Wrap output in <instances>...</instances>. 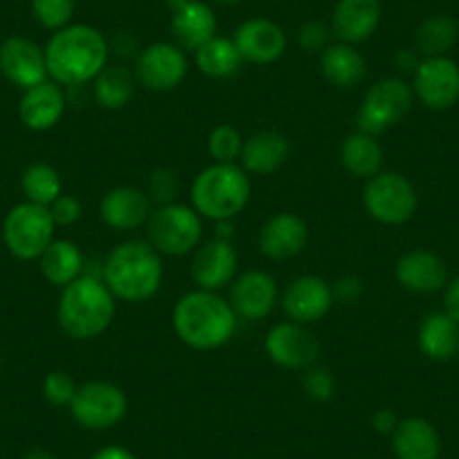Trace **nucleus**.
Wrapping results in <instances>:
<instances>
[{
	"label": "nucleus",
	"mask_w": 459,
	"mask_h": 459,
	"mask_svg": "<svg viewBox=\"0 0 459 459\" xmlns=\"http://www.w3.org/2000/svg\"><path fill=\"white\" fill-rule=\"evenodd\" d=\"M43 50L48 74L64 88L92 83L110 59L108 39L88 23H70L59 32H52Z\"/></svg>",
	"instance_id": "1"
},
{
	"label": "nucleus",
	"mask_w": 459,
	"mask_h": 459,
	"mask_svg": "<svg viewBox=\"0 0 459 459\" xmlns=\"http://www.w3.org/2000/svg\"><path fill=\"white\" fill-rule=\"evenodd\" d=\"M239 317L223 295L194 289L176 302L171 326L183 344L196 351H214L235 335Z\"/></svg>",
	"instance_id": "2"
},
{
	"label": "nucleus",
	"mask_w": 459,
	"mask_h": 459,
	"mask_svg": "<svg viewBox=\"0 0 459 459\" xmlns=\"http://www.w3.org/2000/svg\"><path fill=\"white\" fill-rule=\"evenodd\" d=\"M162 255L147 239H126L113 246L101 266V281L117 302L143 304L160 290Z\"/></svg>",
	"instance_id": "3"
},
{
	"label": "nucleus",
	"mask_w": 459,
	"mask_h": 459,
	"mask_svg": "<svg viewBox=\"0 0 459 459\" xmlns=\"http://www.w3.org/2000/svg\"><path fill=\"white\" fill-rule=\"evenodd\" d=\"M117 313V299L101 277L82 275L61 289L56 320L70 340L88 342L108 331Z\"/></svg>",
	"instance_id": "4"
},
{
	"label": "nucleus",
	"mask_w": 459,
	"mask_h": 459,
	"mask_svg": "<svg viewBox=\"0 0 459 459\" xmlns=\"http://www.w3.org/2000/svg\"><path fill=\"white\" fill-rule=\"evenodd\" d=\"M250 196H253V183L239 162L232 165L212 162L194 178L189 189V205L203 219L223 223L239 216L248 207Z\"/></svg>",
	"instance_id": "5"
},
{
	"label": "nucleus",
	"mask_w": 459,
	"mask_h": 459,
	"mask_svg": "<svg viewBox=\"0 0 459 459\" xmlns=\"http://www.w3.org/2000/svg\"><path fill=\"white\" fill-rule=\"evenodd\" d=\"M144 228L147 241L162 257H185L203 244V216L187 203L156 205Z\"/></svg>",
	"instance_id": "6"
},
{
	"label": "nucleus",
	"mask_w": 459,
	"mask_h": 459,
	"mask_svg": "<svg viewBox=\"0 0 459 459\" xmlns=\"http://www.w3.org/2000/svg\"><path fill=\"white\" fill-rule=\"evenodd\" d=\"M56 225L48 207L23 201L7 212L3 221V241L12 257L34 262L56 239Z\"/></svg>",
	"instance_id": "7"
},
{
	"label": "nucleus",
	"mask_w": 459,
	"mask_h": 459,
	"mask_svg": "<svg viewBox=\"0 0 459 459\" xmlns=\"http://www.w3.org/2000/svg\"><path fill=\"white\" fill-rule=\"evenodd\" d=\"M363 205L377 223L399 228L417 214L419 194L399 171H381L365 183Z\"/></svg>",
	"instance_id": "8"
},
{
	"label": "nucleus",
	"mask_w": 459,
	"mask_h": 459,
	"mask_svg": "<svg viewBox=\"0 0 459 459\" xmlns=\"http://www.w3.org/2000/svg\"><path fill=\"white\" fill-rule=\"evenodd\" d=\"M414 104V92L405 79L383 77L368 88L356 113V131L378 135L403 122Z\"/></svg>",
	"instance_id": "9"
},
{
	"label": "nucleus",
	"mask_w": 459,
	"mask_h": 459,
	"mask_svg": "<svg viewBox=\"0 0 459 459\" xmlns=\"http://www.w3.org/2000/svg\"><path fill=\"white\" fill-rule=\"evenodd\" d=\"M68 408L77 426L101 432L125 421L129 412V399H126V392L115 383L88 381L77 387Z\"/></svg>",
	"instance_id": "10"
},
{
	"label": "nucleus",
	"mask_w": 459,
	"mask_h": 459,
	"mask_svg": "<svg viewBox=\"0 0 459 459\" xmlns=\"http://www.w3.org/2000/svg\"><path fill=\"white\" fill-rule=\"evenodd\" d=\"M189 70L187 52L174 41H156L138 52L134 74L138 86L152 92H171L185 82Z\"/></svg>",
	"instance_id": "11"
},
{
	"label": "nucleus",
	"mask_w": 459,
	"mask_h": 459,
	"mask_svg": "<svg viewBox=\"0 0 459 459\" xmlns=\"http://www.w3.org/2000/svg\"><path fill=\"white\" fill-rule=\"evenodd\" d=\"M412 92L428 110L444 113L459 104V64L450 56H428L412 73Z\"/></svg>",
	"instance_id": "12"
},
{
	"label": "nucleus",
	"mask_w": 459,
	"mask_h": 459,
	"mask_svg": "<svg viewBox=\"0 0 459 459\" xmlns=\"http://www.w3.org/2000/svg\"><path fill=\"white\" fill-rule=\"evenodd\" d=\"M264 351L277 368L304 372L317 363L320 342L307 325L284 320L268 329L266 338H264Z\"/></svg>",
	"instance_id": "13"
},
{
	"label": "nucleus",
	"mask_w": 459,
	"mask_h": 459,
	"mask_svg": "<svg viewBox=\"0 0 459 459\" xmlns=\"http://www.w3.org/2000/svg\"><path fill=\"white\" fill-rule=\"evenodd\" d=\"M237 271H239V255H237L235 244L216 235L214 239L203 241L194 250L192 266H189V275L196 289L214 290V293L232 284Z\"/></svg>",
	"instance_id": "14"
},
{
	"label": "nucleus",
	"mask_w": 459,
	"mask_h": 459,
	"mask_svg": "<svg viewBox=\"0 0 459 459\" xmlns=\"http://www.w3.org/2000/svg\"><path fill=\"white\" fill-rule=\"evenodd\" d=\"M286 317L299 325H316L329 316L335 302L333 286L317 275H299L284 289L280 298Z\"/></svg>",
	"instance_id": "15"
},
{
	"label": "nucleus",
	"mask_w": 459,
	"mask_h": 459,
	"mask_svg": "<svg viewBox=\"0 0 459 459\" xmlns=\"http://www.w3.org/2000/svg\"><path fill=\"white\" fill-rule=\"evenodd\" d=\"M0 74L21 91L48 82L46 50L28 37H10L0 43Z\"/></svg>",
	"instance_id": "16"
},
{
	"label": "nucleus",
	"mask_w": 459,
	"mask_h": 459,
	"mask_svg": "<svg viewBox=\"0 0 459 459\" xmlns=\"http://www.w3.org/2000/svg\"><path fill=\"white\" fill-rule=\"evenodd\" d=\"M230 307L235 308L239 320L259 322L268 317L280 302L277 280L266 271H248L235 277L230 284Z\"/></svg>",
	"instance_id": "17"
},
{
	"label": "nucleus",
	"mask_w": 459,
	"mask_h": 459,
	"mask_svg": "<svg viewBox=\"0 0 459 459\" xmlns=\"http://www.w3.org/2000/svg\"><path fill=\"white\" fill-rule=\"evenodd\" d=\"M308 244V225L295 212H277L259 228L257 246L264 257L284 262L304 253Z\"/></svg>",
	"instance_id": "18"
},
{
	"label": "nucleus",
	"mask_w": 459,
	"mask_h": 459,
	"mask_svg": "<svg viewBox=\"0 0 459 459\" xmlns=\"http://www.w3.org/2000/svg\"><path fill=\"white\" fill-rule=\"evenodd\" d=\"M237 50L241 52L246 64L255 65H271L284 56L286 46H289V37H286L284 28L271 19H248L235 30Z\"/></svg>",
	"instance_id": "19"
},
{
	"label": "nucleus",
	"mask_w": 459,
	"mask_h": 459,
	"mask_svg": "<svg viewBox=\"0 0 459 459\" xmlns=\"http://www.w3.org/2000/svg\"><path fill=\"white\" fill-rule=\"evenodd\" d=\"M167 7L171 37L185 52H196L216 37V14L205 0H167Z\"/></svg>",
	"instance_id": "20"
},
{
	"label": "nucleus",
	"mask_w": 459,
	"mask_h": 459,
	"mask_svg": "<svg viewBox=\"0 0 459 459\" xmlns=\"http://www.w3.org/2000/svg\"><path fill=\"white\" fill-rule=\"evenodd\" d=\"M152 198L135 185H117L100 201V219L115 232H134L147 225L153 212Z\"/></svg>",
	"instance_id": "21"
},
{
	"label": "nucleus",
	"mask_w": 459,
	"mask_h": 459,
	"mask_svg": "<svg viewBox=\"0 0 459 459\" xmlns=\"http://www.w3.org/2000/svg\"><path fill=\"white\" fill-rule=\"evenodd\" d=\"M394 277L401 289L414 295L439 293L450 280L444 259L426 248H412L401 255L394 266Z\"/></svg>",
	"instance_id": "22"
},
{
	"label": "nucleus",
	"mask_w": 459,
	"mask_h": 459,
	"mask_svg": "<svg viewBox=\"0 0 459 459\" xmlns=\"http://www.w3.org/2000/svg\"><path fill=\"white\" fill-rule=\"evenodd\" d=\"M381 19V0H338L329 25L338 41L360 46L377 34Z\"/></svg>",
	"instance_id": "23"
},
{
	"label": "nucleus",
	"mask_w": 459,
	"mask_h": 459,
	"mask_svg": "<svg viewBox=\"0 0 459 459\" xmlns=\"http://www.w3.org/2000/svg\"><path fill=\"white\" fill-rule=\"evenodd\" d=\"M65 108H68V100H65L64 86L48 79L39 86L23 91L19 101V117L25 129L43 134V131L55 129L64 120Z\"/></svg>",
	"instance_id": "24"
},
{
	"label": "nucleus",
	"mask_w": 459,
	"mask_h": 459,
	"mask_svg": "<svg viewBox=\"0 0 459 459\" xmlns=\"http://www.w3.org/2000/svg\"><path fill=\"white\" fill-rule=\"evenodd\" d=\"M290 143L284 134L273 129L257 131L244 143L239 165L246 174L271 176L289 162Z\"/></svg>",
	"instance_id": "25"
},
{
	"label": "nucleus",
	"mask_w": 459,
	"mask_h": 459,
	"mask_svg": "<svg viewBox=\"0 0 459 459\" xmlns=\"http://www.w3.org/2000/svg\"><path fill=\"white\" fill-rule=\"evenodd\" d=\"M396 459H439L441 435L432 421L423 417L401 419L392 435Z\"/></svg>",
	"instance_id": "26"
},
{
	"label": "nucleus",
	"mask_w": 459,
	"mask_h": 459,
	"mask_svg": "<svg viewBox=\"0 0 459 459\" xmlns=\"http://www.w3.org/2000/svg\"><path fill=\"white\" fill-rule=\"evenodd\" d=\"M417 344L428 360L448 363L459 356V325L444 308L428 313L419 325Z\"/></svg>",
	"instance_id": "27"
},
{
	"label": "nucleus",
	"mask_w": 459,
	"mask_h": 459,
	"mask_svg": "<svg viewBox=\"0 0 459 459\" xmlns=\"http://www.w3.org/2000/svg\"><path fill=\"white\" fill-rule=\"evenodd\" d=\"M320 73L331 86L335 88H354L356 83L363 82L368 73V64L360 50L350 43H331L320 55Z\"/></svg>",
	"instance_id": "28"
},
{
	"label": "nucleus",
	"mask_w": 459,
	"mask_h": 459,
	"mask_svg": "<svg viewBox=\"0 0 459 459\" xmlns=\"http://www.w3.org/2000/svg\"><path fill=\"white\" fill-rule=\"evenodd\" d=\"M83 266H86V259H83L82 248L70 239H55L39 257V271L43 280L56 289H64L79 280L83 275Z\"/></svg>",
	"instance_id": "29"
},
{
	"label": "nucleus",
	"mask_w": 459,
	"mask_h": 459,
	"mask_svg": "<svg viewBox=\"0 0 459 459\" xmlns=\"http://www.w3.org/2000/svg\"><path fill=\"white\" fill-rule=\"evenodd\" d=\"M340 162L354 178L369 180L383 171V147L377 135L354 131L340 144Z\"/></svg>",
	"instance_id": "30"
},
{
	"label": "nucleus",
	"mask_w": 459,
	"mask_h": 459,
	"mask_svg": "<svg viewBox=\"0 0 459 459\" xmlns=\"http://www.w3.org/2000/svg\"><path fill=\"white\" fill-rule=\"evenodd\" d=\"M135 74L126 65H106L95 79H92V97L95 104L104 110H122L131 104L135 95Z\"/></svg>",
	"instance_id": "31"
},
{
	"label": "nucleus",
	"mask_w": 459,
	"mask_h": 459,
	"mask_svg": "<svg viewBox=\"0 0 459 459\" xmlns=\"http://www.w3.org/2000/svg\"><path fill=\"white\" fill-rule=\"evenodd\" d=\"M459 41L457 19L448 14H432L414 30L412 48L421 59L428 56H448V52Z\"/></svg>",
	"instance_id": "32"
},
{
	"label": "nucleus",
	"mask_w": 459,
	"mask_h": 459,
	"mask_svg": "<svg viewBox=\"0 0 459 459\" xmlns=\"http://www.w3.org/2000/svg\"><path fill=\"white\" fill-rule=\"evenodd\" d=\"M194 61H196L198 73L210 79L235 77L241 65L246 64L241 52L237 50L235 41L228 37H219V34L194 52Z\"/></svg>",
	"instance_id": "33"
},
{
	"label": "nucleus",
	"mask_w": 459,
	"mask_h": 459,
	"mask_svg": "<svg viewBox=\"0 0 459 459\" xmlns=\"http://www.w3.org/2000/svg\"><path fill=\"white\" fill-rule=\"evenodd\" d=\"M21 189L25 194V201L50 207L64 194V180H61V174L52 165L34 162L21 176Z\"/></svg>",
	"instance_id": "34"
},
{
	"label": "nucleus",
	"mask_w": 459,
	"mask_h": 459,
	"mask_svg": "<svg viewBox=\"0 0 459 459\" xmlns=\"http://www.w3.org/2000/svg\"><path fill=\"white\" fill-rule=\"evenodd\" d=\"M246 138L235 129L232 125H219L210 131L207 135V153H210L212 162H239L241 152H244Z\"/></svg>",
	"instance_id": "35"
},
{
	"label": "nucleus",
	"mask_w": 459,
	"mask_h": 459,
	"mask_svg": "<svg viewBox=\"0 0 459 459\" xmlns=\"http://www.w3.org/2000/svg\"><path fill=\"white\" fill-rule=\"evenodd\" d=\"M32 16L50 32L68 28L74 16V0H32Z\"/></svg>",
	"instance_id": "36"
},
{
	"label": "nucleus",
	"mask_w": 459,
	"mask_h": 459,
	"mask_svg": "<svg viewBox=\"0 0 459 459\" xmlns=\"http://www.w3.org/2000/svg\"><path fill=\"white\" fill-rule=\"evenodd\" d=\"M302 387L308 399L316 401V403H325V401L333 399L335 390H338V381H335L333 372L329 368L316 363L304 369Z\"/></svg>",
	"instance_id": "37"
},
{
	"label": "nucleus",
	"mask_w": 459,
	"mask_h": 459,
	"mask_svg": "<svg viewBox=\"0 0 459 459\" xmlns=\"http://www.w3.org/2000/svg\"><path fill=\"white\" fill-rule=\"evenodd\" d=\"M77 387L79 385L74 383V378L70 377L68 372H64V369H52V372H48L46 378H43L41 392L43 399L50 405H55V408H68V405L73 403Z\"/></svg>",
	"instance_id": "38"
},
{
	"label": "nucleus",
	"mask_w": 459,
	"mask_h": 459,
	"mask_svg": "<svg viewBox=\"0 0 459 459\" xmlns=\"http://www.w3.org/2000/svg\"><path fill=\"white\" fill-rule=\"evenodd\" d=\"M147 196L152 198L153 205H165V203H174L176 194H178V178L176 171L167 169V167H158L149 174L147 180Z\"/></svg>",
	"instance_id": "39"
},
{
	"label": "nucleus",
	"mask_w": 459,
	"mask_h": 459,
	"mask_svg": "<svg viewBox=\"0 0 459 459\" xmlns=\"http://www.w3.org/2000/svg\"><path fill=\"white\" fill-rule=\"evenodd\" d=\"M331 25L322 23V21H307L304 25H299L298 30V46L307 52H325L331 46Z\"/></svg>",
	"instance_id": "40"
},
{
	"label": "nucleus",
	"mask_w": 459,
	"mask_h": 459,
	"mask_svg": "<svg viewBox=\"0 0 459 459\" xmlns=\"http://www.w3.org/2000/svg\"><path fill=\"white\" fill-rule=\"evenodd\" d=\"M48 210H50L52 221H55L56 228H70V225H74L79 219H82L83 207H82V201H79L74 194L64 192L50 207H48Z\"/></svg>",
	"instance_id": "41"
},
{
	"label": "nucleus",
	"mask_w": 459,
	"mask_h": 459,
	"mask_svg": "<svg viewBox=\"0 0 459 459\" xmlns=\"http://www.w3.org/2000/svg\"><path fill=\"white\" fill-rule=\"evenodd\" d=\"M399 421L401 419L396 417L394 410H390V408H381L372 414V428L378 432V435L392 437L394 435L396 426H399Z\"/></svg>",
	"instance_id": "42"
},
{
	"label": "nucleus",
	"mask_w": 459,
	"mask_h": 459,
	"mask_svg": "<svg viewBox=\"0 0 459 459\" xmlns=\"http://www.w3.org/2000/svg\"><path fill=\"white\" fill-rule=\"evenodd\" d=\"M335 299H342V302H354L363 293V284H360L359 277H342L340 281H335L333 286Z\"/></svg>",
	"instance_id": "43"
},
{
	"label": "nucleus",
	"mask_w": 459,
	"mask_h": 459,
	"mask_svg": "<svg viewBox=\"0 0 459 459\" xmlns=\"http://www.w3.org/2000/svg\"><path fill=\"white\" fill-rule=\"evenodd\" d=\"M444 311L459 325V275L450 277L444 289Z\"/></svg>",
	"instance_id": "44"
},
{
	"label": "nucleus",
	"mask_w": 459,
	"mask_h": 459,
	"mask_svg": "<svg viewBox=\"0 0 459 459\" xmlns=\"http://www.w3.org/2000/svg\"><path fill=\"white\" fill-rule=\"evenodd\" d=\"M91 459H138V455L131 453V450L125 448V446L108 444V446H101L100 450H95Z\"/></svg>",
	"instance_id": "45"
},
{
	"label": "nucleus",
	"mask_w": 459,
	"mask_h": 459,
	"mask_svg": "<svg viewBox=\"0 0 459 459\" xmlns=\"http://www.w3.org/2000/svg\"><path fill=\"white\" fill-rule=\"evenodd\" d=\"M23 459H56V457L48 448H30L28 453L23 455Z\"/></svg>",
	"instance_id": "46"
},
{
	"label": "nucleus",
	"mask_w": 459,
	"mask_h": 459,
	"mask_svg": "<svg viewBox=\"0 0 459 459\" xmlns=\"http://www.w3.org/2000/svg\"><path fill=\"white\" fill-rule=\"evenodd\" d=\"M214 3H219V5H239L241 0H214Z\"/></svg>",
	"instance_id": "47"
},
{
	"label": "nucleus",
	"mask_w": 459,
	"mask_h": 459,
	"mask_svg": "<svg viewBox=\"0 0 459 459\" xmlns=\"http://www.w3.org/2000/svg\"><path fill=\"white\" fill-rule=\"evenodd\" d=\"M0 369H3V360H0Z\"/></svg>",
	"instance_id": "48"
}]
</instances>
